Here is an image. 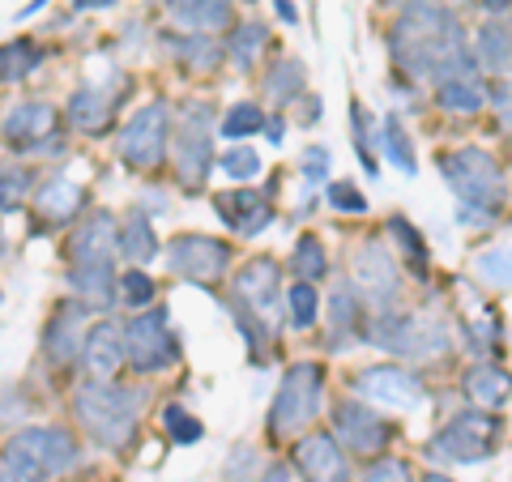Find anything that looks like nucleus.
<instances>
[{
	"label": "nucleus",
	"mask_w": 512,
	"mask_h": 482,
	"mask_svg": "<svg viewBox=\"0 0 512 482\" xmlns=\"http://www.w3.org/2000/svg\"><path fill=\"white\" fill-rule=\"evenodd\" d=\"M393 60L414 77H436V82H470L474 56L466 52V35H461L457 18L440 5H410L393 26Z\"/></svg>",
	"instance_id": "1"
},
{
	"label": "nucleus",
	"mask_w": 512,
	"mask_h": 482,
	"mask_svg": "<svg viewBox=\"0 0 512 482\" xmlns=\"http://www.w3.org/2000/svg\"><path fill=\"white\" fill-rule=\"evenodd\" d=\"M440 171L448 188L457 192V201L466 205V210H457L461 222H491L500 218V205H504V180H500V167H495V158L487 150H453L440 158Z\"/></svg>",
	"instance_id": "2"
},
{
	"label": "nucleus",
	"mask_w": 512,
	"mask_h": 482,
	"mask_svg": "<svg viewBox=\"0 0 512 482\" xmlns=\"http://www.w3.org/2000/svg\"><path fill=\"white\" fill-rule=\"evenodd\" d=\"M73 406H77V419H82V427L103 448H124L128 440H133L137 406H141V397L133 389H116V384L90 380V384L77 389Z\"/></svg>",
	"instance_id": "3"
},
{
	"label": "nucleus",
	"mask_w": 512,
	"mask_h": 482,
	"mask_svg": "<svg viewBox=\"0 0 512 482\" xmlns=\"http://www.w3.org/2000/svg\"><path fill=\"white\" fill-rule=\"evenodd\" d=\"M77 461V440L64 427H26L5 444V465L18 482H52Z\"/></svg>",
	"instance_id": "4"
},
{
	"label": "nucleus",
	"mask_w": 512,
	"mask_h": 482,
	"mask_svg": "<svg viewBox=\"0 0 512 482\" xmlns=\"http://www.w3.org/2000/svg\"><path fill=\"white\" fill-rule=\"evenodd\" d=\"M495 440H500V419L483 410H466L431 436L427 453L440 461H453V465H474L495 453Z\"/></svg>",
	"instance_id": "5"
},
{
	"label": "nucleus",
	"mask_w": 512,
	"mask_h": 482,
	"mask_svg": "<svg viewBox=\"0 0 512 482\" xmlns=\"http://www.w3.org/2000/svg\"><path fill=\"white\" fill-rule=\"evenodd\" d=\"M320 384H325V372L316 363H295L286 372L282 389L274 397V414H269V427L274 436H299L316 414H320Z\"/></svg>",
	"instance_id": "6"
},
{
	"label": "nucleus",
	"mask_w": 512,
	"mask_h": 482,
	"mask_svg": "<svg viewBox=\"0 0 512 482\" xmlns=\"http://www.w3.org/2000/svg\"><path fill=\"white\" fill-rule=\"evenodd\" d=\"M372 346L380 350H393V355H440L448 346V333L440 320H427V316H406V312H384L376 316V325L367 329Z\"/></svg>",
	"instance_id": "7"
},
{
	"label": "nucleus",
	"mask_w": 512,
	"mask_h": 482,
	"mask_svg": "<svg viewBox=\"0 0 512 482\" xmlns=\"http://www.w3.org/2000/svg\"><path fill=\"white\" fill-rule=\"evenodd\" d=\"M210 107L205 103H192L184 111V124H180V137H175V163H180V184L188 192H197L210 175L214 163V146H210Z\"/></svg>",
	"instance_id": "8"
},
{
	"label": "nucleus",
	"mask_w": 512,
	"mask_h": 482,
	"mask_svg": "<svg viewBox=\"0 0 512 482\" xmlns=\"http://www.w3.org/2000/svg\"><path fill=\"white\" fill-rule=\"evenodd\" d=\"M124 342H128V363H133L137 372H163V367L180 359V342H175L163 312L137 316L133 325L124 329Z\"/></svg>",
	"instance_id": "9"
},
{
	"label": "nucleus",
	"mask_w": 512,
	"mask_h": 482,
	"mask_svg": "<svg viewBox=\"0 0 512 482\" xmlns=\"http://www.w3.org/2000/svg\"><path fill=\"white\" fill-rule=\"evenodd\" d=\"M163 154H167V107L163 103H150V107H141L133 120L124 124V133H120V158L128 167H141V171H150L163 163Z\"/></svg>",
	"instance_id": "10"
},
{
	"label": "nucleus",
	"mask_w": 512,
	"mask_h": 482,
	"mask_svg": "<svg viewBox=\"0 0 512 482\" xmlns=\"http://www.w3.org/2000/svg\"><path fill=\"white\" fill-rule=\"evenodd\" d=\"M167 265L175 278L210 286L222 278V269H227V244H218L210 235H180L167 252Z\"/></svg>",
	"instance_id": "11"
},
{
	"label": "nucleus",
	"mask_w": 512,
	"mask_h": 482,
	"mask_svg": "<svg viewBox=\"0 0 512 482\" xmlns=\"http://www.w3.org/2000/svg\"><path fill=\"white\" fill-rule=\"evenodd\" d=\"M355 393L393 410L423 406V380L414 372H402V367H367V372L355 376Z\"/></svg>",
	"instance_id": "12"
},
{
	"label": "nucleus",
	"mask_w": 512,
	"mask_h": 482,
	"mask_svg": "<svg viewBox=\"0 0 512 482\" xmlns=\"http://www.w3.org/2000/svg\"><path fill=\"white\" fill-rule=\"evenodd\" d=\"M333 427H338V436L346 448H355L359 457H376L384 444H389V423L372 414L367 406H355V401H342L338 414H333Z\"/></svg>",
	"instance_id": "13"
},
{
	"label": "nucleus",
	"mask_w": 512,
	"mask_h": 482,
	"mask_svg": "<svg viewBox=\"0 0 512 482\" xmlns=\"http://www.w3.org/2000/svg\"><path fill=\"white\" fill-rule=\"evenodd\" d=\"M295 465L308 482H346L350 478L342 448L329 436H303L295 448Z\"/></svg>",
	"instance_id": "14"
},
{
	"label": "nucleus",
	"mask_w": 512,
	"mask_h": 482,
	"mask_svg": "<svg viewBox=\"0 0 512 482\" xmlns=\"http://www.w3.org/2000/svg\"><path fill=\"white\" fill-rule=\"evenodd\" d=\"M214 210H218V218L227 222L231 231H239V235H256V231H265L269 222H274V210H269V201L256 197L252 188L222 192V197L214 201Z\"/></svg>",
	"instance_id": "15"
},
{
	"label": "nucleus",
	"mask_w": 512,
	"mask_h": 482,
	"mask_svg": "<svg viewBox=\"0 0 512 482\" xmlns=\"http://www.w3.org/2000/svg\"><path fill=\"white\" fill-rule=\"evenodd\" d=\"M355 286L372 303H389L397 295V269L380 244H367L355 252Z\"/></svg>",
	"instance_id": "16"
},
{
	"label": "nucleus",
	"mask_w": 512,
	"mask_h": 482,
	"mask_svg": "<svg viewBox=\"0 0 512 482\" xmlns=\"http://www.w3.org/2000/svg\"><path fill=\"white\" fill-rule=\"evenodd\" d=\"M120 248V227L111 214H90L86 227L73 235V265H111V252Z\"/></svg>",
	"instance_id": "17"
},
{
	"label": "nucleus",
	"mask_w": 512,
	"mask_h": 482,
	"mask_svg": "<svg viewBox=\"0 0 512 482\" xmlns=\"http://www.w3.org/2000/svg\"><path fill=\"white\" fill-rule=\"evenodd\" d=\"M82 359H86V367L99 380H107V376H116L120 372V363L128 359V342H124V333L111 325V320H103V325H94L90 333H86V342H82Z\"/></svg>",
	"instance_id": "18"
},
{
	"label": "nucleus",
	"mask_w": 512,
	"mask_h": 482,
	"mask_svg": "<svg viewBox=\"0 0 512 482\" xmlns=\"http://www.w3.org/2000/svg\"><path fill=\"white\" fill-rule=\"evenodd\" d=\"M235 295L239 303H244L248 312H269L278 303V265L269 261V256H261V261H248L244 269H239L235 278Z\"/></svg>",
	"instance_id": "19"
},
{
	"label": "nucleus",
	"mask_w": 512,
	"mask_h": 482,
	"mask_svg": "<svg viewBox=\"0 0 512 482\" xmlns=\"http://www.w3.org/2000/svg\"><path fill=\"white\" fill-rule=\"evenodd\" d=\"M52 133H56V111L47 103H22V107H13L5 120V141L13 150H30L35 141L52 137Z\"/></svg>",
	"instance_id": "20"
},
{
	"label": "nucleus",
	"mask_w": 512,
	"mask_h": 482,
	"mask_svg": "<svg viewBox=\"0 0 512 482\" xmlns=\"http://www.w3.org/2000/svg\"><path fill=\"white\" fill-rule=\"evenodd\" d=\"M86 312L77 308V303H64V308L52 316V325H47V359L52 363H69L77 350L86 342Z\"/></svg>",
	"instance_id": "21"
},
{
	"label": "nucleus",
	"mask_w": 512,
	"mask_h": 482,
	"mask_svg": "<svg viewBox=\"0 0 512 482\" xmlns=\"http://www.w3.org/2000/svg\"><path fill=\"white\" fill-rule=\"evenodd\" d=\"M167 9L184 30H222L231 22V0H167Z\"/></svg>",
	"instance_id": "22"
},
{
	"label": "nucleus",
	"mask_w": 512,
	"mask_h": 482,
	"mask_svg": "<svg viewBox=\"0 0 512 482\" xmlns=\"http://www.w3.org/2000/svg\"><path fill=\"white\" fill-rule=\"evenodd\" d=\"M82 201H86V192H82V184H73V180H47L43 188H39V214H43V222H69L77 210H82Z\"/></svg>",
	"instance_id": "23"
},
{
	"label": "nucleus",
	"mask_w": 512,
	"mask_h": 482,
	"mask_svg": "<svg viewBox=\"0 0 512 482\" xmlns=\"http://www.w3.org/2000/svg\"><path fill=\"white\" fill-rule=\"evenodd\" d=\"M478 60H483L491 73H512V18L487 22L478 30Z\"/></svg>",
	"instance_id": "24"
},
{
	"label": "nucleus",
	"mask_w": 512,
	"mask_h": 482,
	"mask_svg": "<svg viewBox=\"0 0 512 482\" xmlns=\"http://www.w3.org/2000/svg\"><path fill=\"white\" fill-rule=\"evenodd\" d=\"M466 389H470V397L478 401V406H500V401H508V393H512V376L504 372V367L483 363V367L470 372Z\"/></svg>",
	"instance_id": "25"
},
{
	"label": "nucleus",
	"mask_w": 512,
	"mask_h": 482,
	"mask_svg": "<svg viewBox=\"0 0 512 482\" xmlns=\"http://www.w3.org/2000/svg\"><path fill=\"white\" fill-rule=\"evenodd\" d=\"M69 120L82 128V133H103V128L111 124L107 94H99V90H77L73 103H69Z\"/></svg>",
	"instance_id": "26"
},
{
	"label": "nucleus",
	"mask_w": 512,
	"mask_h": 482,
	"mask_svg": "<svg viewBox=\"0 0 512 482\" xmlns=\"http://www.w3.org/2000/svg\"><path fill=\"white\" fill-rule=\"evenodd\" d=\"M120 252L128 256V261H154L158 252V239H154V227L146 222V214H128L124 227H120Z\"/></svg>",
	"instance_id": "27"
},
{
	"label": "nucleus",
	"mask_w": 512,
	"mask_h": 482,
	"mask_svg": "<svg viewBox=\"0 0 512 482\" xmlns=\"http://www.w3.org/2000/svg\"><path fill=\"white\" fill-rule=\"evenodd\" d=\"M69 282L77 295H86V303H111V291H116L111 265H73Z\"/></svg>",
	"instance_id": "28"
},
{
	"label": "nucleus",
	"mask_w": 512,
	"mask_h": 482,
	"mask_svg": "<svg viewBox=\"0 0 512 482\" xmlns=\"http://www.w3.org/2000/svg\"><path fill=\"white\" fill-rule=\"evenodd\" d=\"M43 64V47H35V43H5L0 47V82H18V77H26V73H35Z\"/></svg>",
	"instance_id": "29"
},
{
	"label": "nucleus",
	"mask_w": 512,
	"mask_h": 482,
	"mask_svg": "<svg viewBox=\"0 0 512 482\" xmlns=\"http://www.w3.org/2000/svg\"><path fill=\"white\" fill-rule=\"evenodd\" d=\"M384 154L393 158L397 171H406V175L419 171V158H414V146H410V137H406V128H402L397 116L384 120Z\"/></svg>",
	"instance_id": "30"
},
{
	"label": "nucleus",
	"mask_w": 512,
	"mask_h": 482,
	"mask_svg": "<svg viewBox=\"0 0 512 482\" xmlns=\"http://www.w3.org/2000/svg\"><path fill=\"white\" fill-rule=\"evenodd\" d=\"M291 269L299 273L303 282L325 278V269H329V261H325V244H320L316 235H303V239H299V248L291 252Z\"/></svg>",
	"instance_id": "31"
},
{
	"label": "nucleus",
	"mask_w": 512,
	"mask_h": 482,
	"mask_svg": "<svg viewBox=\"0 0 512 482\" xmlns=\"http://www.w3.org/2000/svg\"><path fill=\"white\" fill-rule=\"evenodd\" d=\"M436 99L444 111H461V116H474L478 107H483V90H478L474 82H444L436 90Z\"/></svg>",
	"instance_id": "32"
},
{
	"label": "nucleus",
	"mask_w": 512,
	"mask_h": 482,
	"mask_svg": "<svg viewBox=\"0 0 512 482\" xmlns=\"http://www.w3.org/2000/svg\"><path fill=\"white\" fill-rule=\"evenodd\" d=\"M26 192H30V175L22 167H5V163H0V214L18 210V205L26 201Z\"/></svg>",
	"instance_id": "33"
},
{
	"label": "nucleus",
	"mask_w": 512,
	"mask_h": 482,
	"mask_svg": "<svg viewBox=\"0 0 512 482\" xmlns=\"http://www.w3.org/2000/svg\"><path fill=\"white\" fill-rule=\"evenodd\" d=\"M286 303H291V325L295 329H312L316 325V308H320V303H316V286L312 282H295L291 299H286Z\"/></svg>",
	"instance_id": "34"
},
{
	"label": "nucleus",
	"mask_w": 512,
	"mask_h": 482,
	"mask_svg": "<svg viewBox=\"0 0 512 482\" xmlns=\"http://www.w3.org/2000/svg\"><path fill=\"white\" fill-rule=\"evenodd\" d=\"M265 124V116H261V107H252V103H239V107H231L227 116H222V137H231V141H239V137H248V133H256V128Z\"/></svg>",
	"instance_id": "35"
},
{
	"label": "nucleus",
	"mask_w": 512,
	"mask_h": 482,
	"mask_svg": "<svg viewBox=\"0 0 512 482\" xmlns=\"http://www.w3.org/2000/svg\"><path fill=\"white\" fill-rule=\"evenodd\" d=\"M265 47V26H256V22H248V26H239L235 30V39H231V56L239 60V69H252V56Z\"/></svg>",
	"instance_id": "36"
},
{
	"label": "nucleus",
	"mask_w": 512,
	"mask_h": 482,
	"mask_svg": "<svg viewBox=\"0 0 512 482\" xmlns=\"http://www.w3.org/2000/svg\"><path fill=\"white\" fill-rule=\"evenodd\" d=\"M389 235L397 239V248H402V252L410 256V265H414V269H419V273H423V261H427L423 235H419V231H414V227H410V222H406V218H393V222H389Z\"/></svg>",
	"instance_id": "37"
},
{
	"label": "nucleus",
	"mask_w": 512,
	"mask_h": 482,
	"mask_svg": "<svg viewBox=\"0 0 512 482\" xmlns=\"http://www.w3.org/2000/svg\"><path fill=\"white\" fill-rule=\"evenodd\" d=\"M120 295L128 308H146L154 299V278H146L141 269H128V273H120Z\"/></svg>",
	"instance_id": "38"
},
{
	"label": "nucleus",
	"mask_w": 512,
	"mask_h": 482,
	"mask_svg": "<svg viewBox=\"0 0 512 482\" xmlns=\"http://www.w3.org/2000/svg\"><path fill=\"white\" fill-rule=\"evenodd\" d=\"M163 423H167V431H171L175 444H197V440H201V423L192 419L188 410H180V406H167V410H163Z\"/></svg>",
	"instance_id": "39"
},
{
	"label": "nucleus",
	"mask_w": 512,
	"mask_h": 482,
	"mask_svg": "<svg viewBox=\"0 0 512 482\" xmlns=\"http://www.w3.org/2000/svg\"><path fill=\"white\" fill-rule=\"evenodd\" d=\"M325 197H329L333 210H342V214H363V210H367V197H363L355 184H346V180H333V184L325 188Z\"/></svg>",
	"instance_id": "40"
},
{
	"label": "nucleus",
	"mask_w": 512,
	"mask_h": 482,
	"mask_svg": "<svg viewBox=\"0 0 512 482\" xmlns=\"http://www.w3.org/2000/svg\"><path fill=\"white\" fill-rule=\"evenodd\" d=\"M478 273H483L487 282H500V286H508V282H512V252H508V248L483 252V256H478Z\"/></svg>",
	"instance_id": "41"
},
{
	"label": "nucleus",
	"mask_w": 512,
	"mask_h": 482,
	"mask_svg": "<svg viewBox=\"0 0 512 482\" xmlns=\"http://www.w3.org/2000/svg\"><path fill=\"white\" fill-rule=\"evenodd\" d=\"M222 171L235 175V180H248V175L261 171V158H256V150H244V146H235L222 154Z\"/></svg>",
	"instance_id": "42"
},
{
	"label": "nucleus",
	"mask_w": 512,
	"mask_h": 482,
	"mask_svg": "<svg viewBox=\"0 0 512 482\" xmlns=\"http://www.w3.org/2000/svg\"><path fill=\"white\" fill-rule=\"evenodd\" d=\"M329 320H333V337H346V329L355 325V299H350V291H338L333 295V312H329Z\"/></svg>",
	"instance_id": "43"
},
{
	"label": "nucleus",
	"mask_w": 512,
	"mask_h": 482,
	"mask_svg": "<svg viewBox=\"0 0 512 482\" xmlns=\"http://www.w3.org/2000/svg\"><path fill=\"white\" fill-rule=\"evenodd\" d=\"M363 482H410V465L406 461H380L363 474Z\"/></svg>",
	"instance_id": "44"
},
{
	"label": "nucleus",
	"mask_w": 512,
	"mask_h": 482,
	"mask_svg": "<svg viewBox=\"0 0 512 482\" xmlns=\"http://www.w3.org/2000/svg\"><path fill=\"white\" fill-rule=\"evenodd\" d=\"M299 86H303V69H299V64H282L278 77H274V82H269V90L282 94V99H286V94H295Z\"/></svg>",
	"instance_id": "45"
},
{
	"label": "nucleus",
	"mask_w": 512,
	"mask_h": 482,
	"mask_svg": "<svg viewBox=\"0 0 512 482\" xmlns=\"http://www.w3.org/2000/svg\"><path fill=\"white\" fill-rule=\"evenodd\" d=\"M325 171H329V154L320 150V146H312L308 154H303V180L320 184V180H325Z\"/></svg>",
	"instance_id": "46"
},
{
	"label": "nucleus",
	"mask_w": 512,
	"mask_h": 482,
	"mask_svg": "<svg viewBox=\"0 0 512 482\" xmlns=\"http://www.w3.org/2000/svg\"><path fill=\"white\" fill-rule=\"evenodd\" d=\"M350 120H355V146H359V158H363V167L367 171H376V158H372V150H367V111L363 107H355V111H350Z\"/></svg>",
	"instance_id": "47"
},
{
	"label": "nucleus",
	"mask_w": 512,
	"mask_h": 482,
	"mask_svg": "<svg viewBox=\"0 0 512 482\" xmlns=\"http://www.w3.org/2000/svg\"><path fill=\"white\" fill-rule=\"evenodd\" d=\"M261 482H286V465H274V470H269Z\"/></svg>",
	"instance_id": "48"
},
{
	"label": "nucleus",
	"mask_w": 512,
	"mask_h": 482,
	"mask_svg": "<svg viewBox=\"0 0 512 482\" xmlns=\"http://www.w3.org/2000/svg\"><path fill=\"white\" fill-rule=\"evenodd\" d=\"M500 103H504V107H500V111H504V120H508V124H512V86H508V90H504V99H500Z\"/></svg>",
	"instance_id": "49"
},
{
	"label": "nucleus",
	"mask_w": 512,
	"mask_h": 482,
	"mask_svg": "<svg viewBox=\"0 0 512 482\" xmlns=\"http://www.w3.org/2000/svg\"><path fill=\"white\" fill-rule=\"evenodd\" d=\"M274 5H278L282 18H291V22H295V5H291V0H274Z\"/></svg>",
	"instance_id": "50"
},
{
	"label": "nucleus",
	"mask_w": 512,
	"mask_h": 482,
	"mask_svg": "<svg viewBox=\"0 0 512 482\" xmlns=\"http://www.w3.org/2000/svg\"><path fill=\"white\" fill-rule=\"evenodd\" d=\"M483 5H487L491 13H508V5H512V0H483Z\"/></svg>",
	"instance_id": "51"
},
{
	"label": "nucleus",
	"mask_w": 512,
	"mask_h": 482,
	"mask_svg": "<svg viewBox=\"0 0 512 482\" xmlns=\"http://www.w3.org/2000/svg\"><path fill=\"white\" fill-rule=\"evenodd\" d=\"M0 482H18V478L9 474V465H0Z\"/></svg>",
	"instance_id": "52"
},
{
	"label": "nucleus",
	"mask_w": 512,
	"mask_h": 482,
	"mask_svg": "<svg viewBox=\"0 0 512 482\" xmlns=\"http://www.w3.org/2000/svg\"><path fill=\"white\" fill-rule=\"evenodd\" d=\"M82 5H90V9H103V5H111V0H82Z\"/></svg>",
	"instance_id": "53"
},
{
	"label": "nucleus",
	"mask_w": 512,
	"mask_h": 482,
	"mask_svg": "<svg viewBox=\"0 0 512 482\" xmlns=\"http://www.w3.org/2000/svg\"><path fill=\"white\" fill-rule=\"evenodd\" d=\"M423 482H453V478H444V474H427Z\"/></svg>",
	"instance_id": "54"
},
{
	"label": "nucleus",
	"mask_w": 512,
	"mask_h": 482,
	"mask_svg": "<svg viewBox=\"0 0 512 482\" xmlns=\"http://www.w3.org/2000/svg\"><path fill=\"white\" fill-rule=\"evenodd\" d=\"M47 5V0H35V5H26V13H35V9H43Z\"/></svg>",
	"instance_id": "55"
},
{
	"label": "nucleus",
	"mask_w": 512,
	"mask_h": 482,
	"mask_svg": "<svg viewBox=\"0 0 512 482\" xmlns=\"http://www.w3.org/2000/svg\"><path fill=\"white\" fill-rule=\"evenodd\" d=\"M0 252H5V235H0Z\"/></svg>",
	"instance_id": "56"
}]
</instances>
